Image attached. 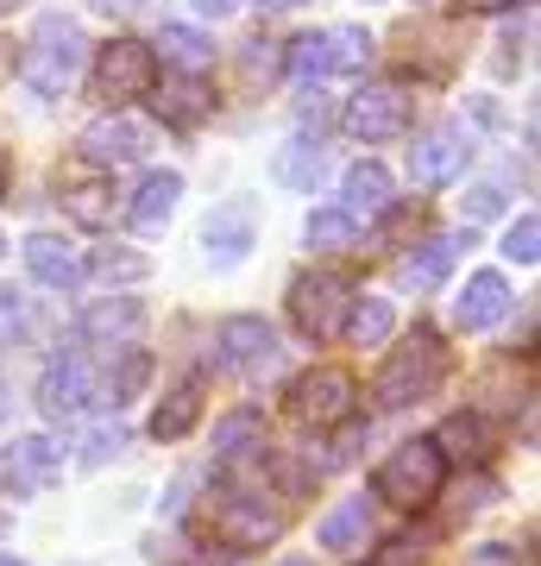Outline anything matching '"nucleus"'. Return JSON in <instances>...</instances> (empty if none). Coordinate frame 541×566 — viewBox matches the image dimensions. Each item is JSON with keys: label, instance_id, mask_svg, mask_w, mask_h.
Instances as JSON below:
<instances>
[{"label": "nucleus", "instance_id": "c85d7f7f", "mask_svg": "<svg viewBox=\"0 0 541 566\" xmlns=\"http://www.w3.org/2000/svg\"><path fill=\"white\" fill-rule=\"evenodd\" d=\"M435 447H441V460H472L479 465L491 447H485V422L466 409V416H447L441 422V434H435Z\"/></svg>", "mask_w": 541, "mask_h": 566}, {"label": "nucleus", "instance_id": "2f4dec72", "mask_svg": "<svg viewBox=\"0 0 541 566\" xmlns=\"http://www.w3.org/2000/svg\"><path fill=\"white\" fill-rule=\"evenodd\" d=\"M510 264H535L541 259V221L535 214H522V221H510V233H503V245H498Z\"/></svg>", "mask_w": 541, "mask_h": 566}, {"label": "nucleus", "instance_id": "c9c22d12", "mask_svg": "<svg viewBox=\"0 0 541 566\" xmlns=\"http://www.w3.org/2000/svg\"><path fill=\"white\" fill-rule=\"evenodd\" d=\"M20 327H25V296L20 290H0V346H13Z\"/></svg>", "mask_w": 541, "mask_h": 566}, {"label": "nucleus", "instance_id": "09e8293b", "mask_svg": "<svg viewBox=\"0 0 541 566\" xmlns=\"http://www.w3.org/2000/svg\"><path fill=\"white\" fill-rule=\"evenodd\" d=\"M0 252H7V240H0Z\"/></svg>", "mask_w": 541, "mask_h": 566}, {"label": "nucleus", "instance_id": "f704fd0d", "mask_svg": "<svg viewBox=\"0 0 541 566\" xmlns=\"http://www.w3.org/2000/svg\"><path fill=\"white\" fill-rule=\"evenodd\" d=\"M95 277H121V283H133V277H145L152 264L139 259V252H95V264H89Z\"/></svg>", "mask_w": 541, "mask_h": 566}, {"label": "nucleus", "instance_id": "c756f323", "mask_svg": "<svg viewBox=\"0 0 541 566\" xmlns=\"http://www.w3.org/2000/svg\"><path fill=\"white\" fill-rule=\"evenodd\" d=\"M321 170H327V151L321 145H309V139H296V145H283V158H278V182L283 189H315L321 182Z\"/></svg>", "mask_w": 541, "mask_h": 566}, {"label": "nucleus", "instance_id": "79ce46f5", "mask_svg": "<svg viewBox=\"0 0 541 566\" xmlns=\"http://www.w3.org/2000/svg\"><path fill=\"white\" fill-rule=\"evenodd\" d=\"M101 7H107V13H114V7H121V13H139L145 0H101Z\"/></svg>", "mask_w": 541, "mask_h": 566}, {"label": "nucleus", "instance_id": "6ab92c4d", "mask_svg": "<svg viewBox=\"0 0 541 566\" xmlns=\"http://www.w3.org/2000/svg\"><path fill=\"white\" fill-rule=\"evenodd\" d=\"M510 315V283L498 271H479V277H466V296L454 303V327L460 334H485V327H498Z\"/></svg>", "mask_w": 541, "mask_h": 566}, {"label": "nucleus", "instance_id": "0eeeda50", "mask_svg": "<svg viewBox=\"0 0 541 566\" xmlns=\"http://www.w3.org/2000/svg\"><path fill=\"white\" fill-rule=\"evenodd\" d=\"M341 126L353 133V139H365V145L403 139V133L416 126V102H409V88H397V82H378V88H360V95L346 102Z\"/></svg>", "mask_w": 541, "mask_h": 566}, {"label": "nucleus", "instance_id": "423d86ee", "mask_svg": "<svg viewBox=\"0 0 541 566\" xmlns=\"http://www.w3.org/2000/svg\"><path fill=\"white\" fill-rule=\"evenodd\" d=\"M152 88H158V57H152V44H145V39L101 44V57H95V102H107L114 114H121L126 102H139V95H152Z\"/></svg>", "mask_w": 541, "mask_h": 566}, {"label": "nucleus", "instance_id": "72a5a7b5", "mask_svg": "<svg viewBox=\"0 0 541 566\" xmlns=\"http://www.w3.org/2000/svg\"><path fill=\"white\" fill-rule=\"evenodd\" d=\"M466 221H491V214H503V182H472L460 196Z\"/></svg>", "mask_w": 541, "mask_h": 566}, {"label": "nucleus", "instance_id": "a211bd4d", "mask_svg": "<svg viewBox=\"0 0 541 566\" xmlns=\"http://www.w3.org/2000/svg\"><path fill=\"white\" fill-rule=\"evenodd\" d=\"M384 208H391V170L378 158H360L341 177V214L360 227V221H378Z\"/></svg>", "mask_w": 541, "mask_h": 566}, {"label": "nucleus", "instance_id": "c03bdc74", "mask_svg": "<svg viewBox=\"0 0 541 566\" xmlns=\"http://www.w3.org/2000/svg\"><path fill=\"white\" fill-rule=\"evenodd\" d=\"M7 177H13V170H7V158H0V196H7Z\"/></svg>", "mask_w": 541, "mask_h": 566}, {"label": "nucleus", "instance_id": "f03ea898", "mask_svg": "<svg viewBox=\"0 0 541 566\" xmlns=\"http://www.w3.org/2000/svg\"><path fill=\"white\" fill-rule=\"evenodd\" d=\"M82 76V25L63 13H44L32 25V44L20 51V82L32 95H63Z\"/></svg>", "mask_w": 541, "mask_h": 566}, {"label": "nucleus", "instance_id": "f257e3e1", "mask_svg": "<svg viewBox=\"0 0 541 566\" xmlns=\"http://www.w3.org/2000/svg\"><path fill=\"white\" fill-rule=\"evenodd\" d=\"M441 378H447V346L435 340L428 327H416V334L378 365V385L372 390H378L384 409H409V403H422V397H435Z\"/></svg>", "mask_w": 541, "mask_h": 566}, {"label": "nucleus", "instance_id": "f3484780", "mask_svg": "<svg viewBox=\"0 0 541 566\" xmlns=\"http://www.w3.org/2000/svg\"><path fill=\"white\" fill-rule=\"evenodd\" d=\"M278 510H264V497H227L221 510H215V535H221L233 554L240 547H264V542H278Z\"/></svg>", "mask_w": 541, "mask_h": 566}, {"label": "nucleus", "instance_id": "1a4fd4ad", "mask_svg": "<svg viewBox=\"0 0 541 566\" xmlns=\"http://www.w3.org/2000/svg\"><path fill=\"white\" fill-rule=\"evenodd\" d=\"M221 365L240 371L246 385H264V378L283 365L278 327L264 322V315H233V322H221Z\"/></svg>", "mask_w": 541, "mask_h": 566}, {"label": "nucleus", "instance_id": "4c0bfd02", "mask_svg": "<svg viewBox=\"0 0 541 566\" xmlns=\"http://www.w3.org/2000/svg\"><path fill=\"white\" fill-rule=\"evenodd\" d=\"M466 566H517V547L510 542H485V547H472V560Z\"/></svg>", "mask_w": 541, "mask_h": 566}, {"label": "nucleus", "instance_id": "58836bf2", "mask_svg": "<svg viewBox=\"0 0 541 566\" xmlns=\"http://www.w3.org/2000/svg\"><path fill=\"white\" fill-rule=\"evenodd\" d=\"M460 13H503V7H517V0H454Z\"/></svg>", "mask_w": 541, "mask_h": 566}, {"label": "nucleus", "instance_id": "39448f33", "mask_svg": "<svg viewBox=\"0 0 541 566\" xmlns=\"http://www.w3.org/2000/svg\"><path fill=\"white\" fill-rule=\"evenodd\" d=\"M346 308H353V277L341 271H302L290 283V322L302 340H334L346 327Z\"/></svg>", "mask_w": 541, "mask_h": 566}, {"label": "nucleus", "instance_id": "b1692460", "mask_svg": "<svg viewBox=\"0 0 541 566\" xmlns=\"http://www.w3.org/2000/svg\"><path fill=\"white\" fill-rule=\"evenodd\" d=\"M259 447H264V409H233V416L215 422V460L221 465H240Z\"/></svg>", "mask_w": 541, "mask_h": 566}, {"label": "nucleus", "instance_id": "e433bc0d", "mask_svg": "<svg viewBox=\"0 0 541 566\" xmlns=\"http://www.w3.org/2000/svg\"><path fill=\"white\" fill-rule=\"evenodd\" d=\"M372 566H422V542H409V535H397V542L378 547V560Z\"/></svg>", "mask_w": 541, "mask_h": 566}, {"label": "nucleus", "instance_id": "20e7f679", "mask_svg": "<svg viewBox=\"0 0 541 566\" xmlns=\"http://www.w3.org/2000/svg\"><path fill=\"white\" fill-rule=\"evenodd\" d=\"M372 63V39L360 25H327V32H302L290 39V82H327V76H353Z\"/></svg>", "mask_w": 541, "mask_h": 566}, {"label": "nucleus", "instance_id": "ea45409f", "mask_svg": "<svg viewBox=\"0 0 541 566\" xmlns=\"http://www.w3.org/2000/svg\"><path fill=\"white\" fill-rule=\"evenodd\" d=\"M233 7H240V0H196V13H208V20H227Z\"/></svg>", "mask_w": 541, "mask_h": 566}, {"label": "nucleus", "instance_id": "7c9ffc66", "mask_svg": "<svg viewBox=\"0 0 541 566\" xmlns=\"http://www.w3.org/2000/svg\"><path fill=\"white\" fill-rule=\"evenodd\" d=\"M302 233H309V245H315V252H346V245H353V233H360V227L346 221L341 208H315V214H309V227H302Z\"/></svg>", "mask_w": 541, "mask_h": 566}, {"label": "nucleus", "instance_id": "f8f14e48", "mask_svg": "<svg viewBox=\"0 0 541 566\" xmlns=\"http://www.w3.org/2000/svg\"><path fill=\"white\" fill-rule=\"evenodd\" d=\"M89 403H95V365L82 359V353H58L39 378V409L51 422H76Z\"/></svg>", "mask_w": 541, "mask_h": 566}, {"label": "nucleus", "instance_id": "bb28decb", "mask_svg": "<svg viewBox=\"0 0 541 566\" xmlns=\"http://www.w3.org/2000/svg\"><path fill=\"white\" fill-rule=\"evenodd\" d=\"M201 416V378H189V385L170 390V403H158V416H152V441H183L189 428H196Z\"/></svg>", "mask_w": 541, "mask_h": 566}, {"label": "nucleus", "instance_id": "de8ad7c7", "mask_svg": "<svg viewBox=\"0 0 541 566\" xmlns=\"http://www.w3.org/2000/svg\"><path fill=\"white\" fill-rule=\"evenodd\" d=\"M283 566H309V560H283Z\"/></svg>", "mask_w": 541, "mask_h": 566}, {"label": "nucleus", "instance_id": "5701e85b", "mask_svg": "<svg viewBox=\"0 0 541 566\" xmlns=\"http://www.w3.org/2000/svg\"><path fill=\"white\" fill-rule=\"evenodd\" d=\"M152 57L177 63L183 76H208V70H215V44H208V32H196V25H164Z\"/></svg>", "mask_w": 541, "mask_h": 566}, {"label": "nucleus", "instance_id": "a19ab883", "mask_svg": "<svg viewBox=\"0 0 541 566\" xmlns=\"http://www.w3.org/2000/svg\"><path fill=\"white\" fill-rule=\"evenodd\" d=\"M189 566H240V560H233V554H221V560H215V554H196Z\"/></svg>", "mask_w": 541, "mask_h": 566}, {"label": "nucleus", "instance_id": "4be33fe9", "mask_svg": "<svg viewBox=\"0 0 541 566\" xmlns=\"http://www.w3.org/2000/svg\"><path fill=\"white\" fill-rule=\"evenodd\" d=\"M25 264H32V277H39L44 290H76L82 283V259L58 240V233H32V240H25Z\"/></svg>", "mask_w": 541, "mask_h": 566}, {"label": "nucleus", "instance_id": "aec40b11", "mask_svg": "<svg viewBox=\"0 0 541 566\" xmlns=\"http://www.w3.org/2000/svg\"><path fill=\"white\" fill-rule=\"evenodd\" d=\"M177 202H183V177L177 170H152V177L139 182L133 208H126V221H133V233H164L170 214H177Z\"/></svg>", "mask_w": 541, "mask_h": 566}, {"label": "nucleus", "instance_id": "37998d69", "mask_svg": "<svg viewBox=\"0 0 541 566\" xmlns=\"http://www.w3.org/2000/svg\"><path fill=\"white\" fill-rule=\"evenodd\" d=\"M259 7H271V13H290V7H302V0H259Z\"/></svg>", "mask_w": 541, "mask_h": 566}, {"label": "nucleus", "instance_id": "cd10ccee", "mask_svg": "<svg viewBox=\"0 0 541 566\" xmlns=\"http://www.w3.org/2000/svg\"><path fill=\"white\" fill-rule=\"evenodd\" d=\"M63 214L76 227H107L114 221V196H107V182H63Z\"/></svg>", "mask_w": 541, "mask_h": 566}, {"label": "nucleus", "instance_id": "4468645a", "mask_svg": "<svg viewBox=\"0 0 541 566\" xmlns=\"http://www.w3.org/2000/svg\"><path fill=\"white\" fill-rule=\"evenodd\" d=\"M82 340L89 346H114V353H133L145 334V308L139 296H101V303L82 308Z\"/></svg>", "mask_w": 541, "mask_h": 566}, {"label": "nucleus", "instance_id": "393cba45", "mask_svg": "<svg viewBox=\"0 0 541 566\" xmlns=\"http://www.w3.org/2000/svg\"><path fill=\"white\" fill-rule=\"evenodd\" d=\"M158 114L170 126H196L215 114V95H208V82L201 76H183V82H164V95H158Z\"/></svg>", "mask_w": 541, "mask_h": 566}, {"label": "nucleus", "instance_id": "9b49d317", "mask_svg": "<svg viewBox=\"0 0 541 566\" xmlns=\"http://www.w3.org/2000/svg\"><path fill=\"white\" fill-rule=\"evenodd\" d=\"M466 164H472V133H466L460 120L428 126V133L409 145V177H416L422 189H447Z\"/></svg>", "mask_w": 541, "mask_h": 566}, {"label": "nucleus", "instance_id": "dca6fc26", "mask_svg": "<svg viewBox=\"0 0 541 566\" xmlns=\"http://www.w3.org/2000/svg\"><path fill=\"white\" fill-rule=\"evenodd\" d=\"M152 151V133L139 120H126V114H107L82 133V158L89 164H139Z\"/></svg>", "mask_w": 541, "mask_h": 566}, {"label": "nucleus", "instance_id": "473e14b6", "mask_svg": "<svg viewBox=\"0 0 541 566\" xmlns=\"http://www.w3.org/2000/svg\"><path fill=\"white\" fill-rule=\"evenodd\" d=\"M121 447H126V428L121 422H95V428H89V441H82V465H107Z\"/></svg>", "mask_w": 541, "mask_h": 566}, {"label": "nucleus", "instance_id": "412c9836", "mask_svg": "<svg viewBox=\"0 0 541 566\" xmlns=\"http://www.w3.org/2000/svg\"><path fill=\"white\" fill-rule=\"evenodd\" d=\"M365 535H372V497H341L315 523V542L327 554H353V547H365Z\"/></svg>", "mask_w": 541, "mask_h": 566}, {"label": "nucleus", "instance_id": "9d476101", "mask_svg": "<svg viewBox=\"0 0 541 566\" xmlns=\"http://www.w3.org/2000/svg\"><path fill=\"white\" fill-rule=\"evenodd\" d=\"M353 403H360V385H353V371H341V365L302 371L296 385H290V409H296L302 422H315V428L353 422Z\"/></svg>", "mask_w": 541, "mask_h": 566}, {"label": "nucleus", "instance_id": "7ed1b4c3", "mask_svg": "<svg viewBox=\"0 0 541 566\" xmlns=\"http://www.w3.org/2000/svg\"><path fill=\"white\" fill-rule=\"evenodd\" d=\"M447 485V460H441V447L435 441H403L391 447V460L378 465V479H372V491L378 497H391L397 510H422V504H435Z\"/></svg>", "mask_w": 541, "mask_h": 566}, {"label": "nucleus", "instance_id": "2eb2a0df", "mask_svg": "<svg viewBox=\"0 0 541 566\" xmlns=\"http://www.w3.org/2000/svg\"><path fill=\"white\" fill-rule=\"evenodd\" d=\"M460 245H472V233H466V240H454V233H435V240H422L416 252H403V259H397V283H403V290H416V296L441 290L447 271H454V259H460Z\"/></svg>", "mask_w": 541, "mask_h": 566}, {"label": "nucleus", "instance_id": "a18cd8bd", "mask_svg": "<svg viewBox=\"0 0 541 566\" xmlns=\"http://www.w3.org/2000/svg\"><path fill=\"white\" fill-rule=\"evenodd\" d=\"M0 566H25V560H13V554H0Z\"/></svg>", "mask_w": 541, "mask_h": 566}, {"label": "nucleus", "instance_id": "a878e982", "mask_svg": "<svg viewBox=\"0 0 541 566\" xmlns=\"http://www.w3.org/2000/svg\"><path fill=\"white\" fill-rule=\"evenodd\" d=\"M391 327H397V308H391V296H353L341 334H353V346H384V340H391Z\"/></svg>", "mask_w": 541, "mask_h": 566}, {"label": "nucleus", "instance_id": "6e6552de", "mask_svg": "<svg viewBox=\"0 0 541 566\" xmlns=\"http://www.w3.org/2000/svg\"><path fill=\"white\" fill-rule=\"evenodd\" d=\"M63 479V447L44 434H20L0 447V497H39Z\"/></svg>", "mask_w": 541, "mask_h": 566}, {"label": "nucleus", "instance_id": "49530a36", "mask_svg": "<svg viewBox=\"0 0 541 566\" xmlns=\"http://www.w3.org/2000/svg\"><path fill=\"white\" fill-rule=\"evenodd\" d=\"M7 7H20V0H0V13H7Z\"/></svg>", "mask_w": 541, "mask_h": 566}, {"label": "nucleus", "instance_id": "ddd939ff", "mask_svg": "<svg viewBox=\"0 0 541 566\" xmlns=\"http://www.w3.org/2000/svg\"><path fill=\"white\" fill-rule=\"evenodd\" d=\"M201 245H208V264H215V271H233V264L259 245V202H252V196L221 202L208 214V227H201Z\"/></svg>", "mask_w": 541, "mask_h": 566}]
</instances>
